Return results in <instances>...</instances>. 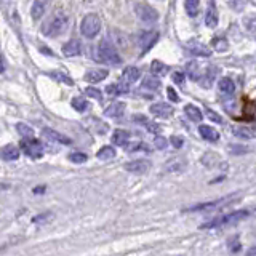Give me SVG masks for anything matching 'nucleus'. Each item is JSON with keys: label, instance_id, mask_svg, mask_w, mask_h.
<instances>
[{"label": "nucleus", "instance_id": "f257e3e1", "mask_svg": "<svg viewBox=\"0 0 256 256\" xmlns=\"http://www.w3.org/2000/svg\"><path fill=\"white\" fill-rule=\"evenodd\" d=\"M67 15L63 11H56L53 16H50L42 26V32L46 37H58L67 29Z\"/></svg>", "mask_w": 256, "mask_h": 256}, {"label": "nucleus", "instance_id": "f03ea898", "mask_svg": "<svg viewBox=\"0 0 256 256\" xmlns=\"http://www.w3.org/2000/svg\"><path fill=\"white\" fill-rule=\"evenodd\" d=\"M248 216V212L247 210H237L234 213H229V214H224V216H219V218H214L208 223L202 224L200 228L202 229H213V228H226V226H232V224H237L238 221L245 219Z\"/></svg>", "mask_w": 256, "mask_h": 256}, {"label": "nucleus", "instance_id": "7ed1b4c3", "mask_svg": "<svg viewBox=\"0 0 256 256\" xmlns=\"http://www.w3.org/2000/svg\"><path fill=\"white\" fill-rule=\"evenodd\" d=\"M98 53H100V60L104 63H109V64H112V66H119V64H122V58L119 55L117 48H115V46L110 43V40H107V39L101 40Z\"/></svg>", "mask_w": 256, "mask_h": 256}, {"label": "nucleus", "instance_id": "20e7f679", "mask_svg": "<svg viewBox=\"0 0 256 256\" xmlns=\"http://www.w3.org/2000/svg\"><path fill=\"white\" fill-rule=\"evenodd\" d=\"M80 31H82L84 36L88 39L96 37L101 31V20L98 18V15L95 13L86 15L82 20V22H80Z\"/></svg>", "mask_w": 256, "mask_h": 256}, {"label": "nucleus", "instance_id": "39448f33", "mask_svg": "<svg viewBox=\"0 0 256 256\" xmlns=\"http://www.w3.org/2000/svg\"><path fill=\"white\" fill-rule=\"evenodd\" d=\"M21 149L22 152H24L26 155L32 157V159H40L43 154V146L42 143L39 141V139H34V138H24L21 141Z\"/></svg>", "mask_w": 256, "mask_h": 256}, {"label": "nucleus", "instance_id": "423d86ee", "mask_svg": "<svg viewBox=\"0 0 256 256\" xmlns=\"http://www.w3.org/2000/svg\"><path fill=\"white\" fill-rule=\"evenodd\" d=\"M135 13L139 20L143 22H146V24H154V22L159 20V13H157V10L152 8L150 5L148 3H138L135 7Z\"/></svg>", "mask_w": 256, "mask_h": 256}, {"label": "nucleus", "instance_id": "0eeeda50", "mask_svg": "<svg viewBox=\"0 0 256 256\" xmlns=\"http://www.w3.org/2000/svg\"><path fill=\"white\" fill-rule=\"evenodd\" d=\"M235 200L234 195H228V197H223V199H218V200H213V202H207V203H200V205H195L192 208H188L186 212H208V210H214L218 207H224L228 205L229 202Z\"/></svg>", "mask_w": 256, "mask_h": 256}, {"label": "nucleus", "instance_id": "6e6552de", "mask_svg": "<svg viewBox=\"0 0 256 256\" xmlns=\"http://www.w3.org/2000/svg\"><path fill=\"white\" fill-rule=\"evenodd\" d=\"M149 168H150V162L149 160H144V159L133 160V162H128V164H125V170L130 171V173H135V174H144V173H148Z\"/></svg>", "mask_w": 256, "mask_h": 256}, {"label": "nucleus", "instance_id": "1a4fd4ad", "mask_svg": "<svg viewBox=\"0 0 256 256\" xmlns=\"http://www.w3.org/2000/svg\"><path fill=\"white\" fill-rule=\"evenodd\" d=\"M150 112L159 119H168V117H171L174 110L170 104H167V103H155L150 106Z\"/></svg>", "mask_w": 256, "mask_h": 256}, {"label": "nucleus", "instance_id": "9d476101", "mask_svg": "<svg viewBox=\"0 0 256 256\" xmlns=\"http://www.w3.org/2000/svg\"><path fill=\"white\" fill-rule=\"evenodd\" d=\"M205 24H207V27H210V29L218 26V8H216L214 0H210V2H208L207 13H205Z\"/></svg>", "mask_w": 256, "mask_h": 256}, {"label": "nucleus", "instance_id": "9b49d317", "mask_svg": "<svg viewBox=\"0 0 256 256\" xmlns=\"http://www.w3.org/2000/svg\"><path fill=\"white\" fill-rule=\"evenodd\" d=\"M159 40V32H144L141 39H139V45L143 48V53H146L148 50H150Z\"/></svg>", "mask_w": 256, "mask_h": 256}, {"label": "nucleus", "instance_id": "f8f14e48", "mask_svg": "<svg viewBox=\"0 0 256 256\" xmlns=\"http://www.w3.org/2000/svg\"><path fill=\"white\" fill-rule=\"evenodd\" d=\"M80 51H82V43H80L79 39H71L63 46L64 56H77V55H80Z\"/></svg>", "mask_w": 256, "mask_h": 256}, {"label": "nucleus", "instance_id": "ddd939ff", "mask_svg": "<svg viewBox=\"0 0 256 256\" xmlns=\"http://www.w3.org/2000/svg\"><path fill=\"white\" fill-rule=\"evenodd\" d=\"M125 112V103H122V101H117V103H112L110 106H107L106 109H104V115L106 117H122Z\"/></svg>", "mask_w": 256, "mask_h": 256}, {"label": "nucleus", "instance_id": "4468645a", "mask_svg": "<svg viewBox=\"0 0 256 256\" xmlns=\"http://www.w3.org/2000/svg\"><path fill=\"white\" fill-rule=\"evenodd\" d=\"M43 136L46 139H50V141H55V143H60V144H71V138H67V136H64L61 135V133H58L55 130H51V128H43Z\"/></svg>", "mask_w": 256, "mask_h": 256}, {"label": "nucleus", "instance_id": "2eb2a0df", "mask_svg": "<svg viewBox=\"0 0 256 256\" xmlns=\"http://www.w3.org/2000/svg\"><path fill=\"white\" fill-rule=\"evenodd\" d=\"M107 69H91V71H88L85 74V80L90 84H98L101 82V80H104L107 77Z\"/></svg>", "mask_w": 256, "mask_h": 256}, {"label": "nucleus", "instance_id": "dca6fc26", "mask_svg": "<svg viewBox=\"0 0 256 256\" xmlns=\"http://www.w3.org/2000/svg\"><path fill=\"white\" fill-rule=\"evenodd\" d=\"M188 51L194 56H210L212 51L207 45L199 43V42H191L188 43Z\"/></svg>", "mask_w": 256, "mask_h": 256}, {"label": "nucleus", "instance_id": "f3484780", "mask_svg": "<svg viewBox=\"0 0 256 256\" xmlns=\"http://www.w3.org/2000/svg\"><path fill=\"white\" fill-rule=\"evenodd\" d=\"M218 67H214V66H212V67H208L205 72H203L202 75H200V79H199V82H200V85L202 86H212V84H213V80H214V77L218 75Z\"/></svg>", "mask_w": 256, "mask_h": 256}, {"label": "nucleus", "instance_id": "a211bd4d", "mask_svg": "<svg viewBox=\"0 0 256 256\" xmlns=\"http://www.w3.org/2000/svg\"><path fill=\"white\" fill-rule=\"evenodd\" d=\"M0 157H2L3 160H8V162L16 160L20 157V149L13 146V144H7L5 148L0 149Z\"/></svg>", "mask_w": 256, "mask_h": 256}, {"label": "nucleus", "instance_id": "6ab92c4d", "mask_svg": "<svg viewBox=\"0 0 256 256\" xmlns=\"http://www.w3.org/2000/svg\"><path fill=\"white\" fill-rule=\"evenodd\" d=\"M139 79V69L138 67H127L124 74H122V82L127 84V85H131V84H135L136 80Z\"/></svg>", "mask_w": 256, "mask_h": 256}, {"label": "nucleus", "instance_id": "aec40b11", "mask_svg": "<svg viewBox=\"0 0 256 256\" xmlns=\"http://www.w3.org/2000/svg\"><path fill=\"white\" fill-rule=\"evenodd\" d=\"M199 131L203 139H207V141H212V143H216L219 139V133L214 130V128L208 127V125H200L199 127Z\"/></svg>", "mask_w": 256, "mask_h": 256}, {"label": "nucleus", "instance_id": "412c9836", "mask_svg": "<svg viewBox=\"0 0 256 256\" xmlns=\"http://www.w3.org/2000/svg\"><path fill=\"white\" fill-rule=\"evenodd\" d=\"M128 141H130V133L125 131V130H115L114 135H112V143L115 146H122L125 148Z\"/></svg>", "mask_w": 256, "mask_h": 256}, {"label": "nucleus", "instance_id": "4be33fe9", "mask_svg": "<svg viewBox=\"0 0 256 256\" xmlns=\"http://www.w3.org/2000/svg\"><path fill=\"white\" fill-rule=\"evenodd\" d=\"M219 91L223 93V95H232V93L235 91V85L232 82V79L229 77H223L219 80Z\"/></svg>", "mask_w": 256, "mask_h": 256}, {"label": "nucleus", "instance_id": "5701e85b", "mask_svg": "<svg viewBox=\"0 0 256 256\" xmlns=\"http://www.w3.org/2000/svg\"><path fill=\"white\" fill-rule=\"evenodd\" d=\"M184 112L186 115L192 120V122H200L203 119V115H202V110L199 107H195L194 104H188V106L184 107Z\"/></svg>", "mask_w": 256, "mask_h": 256}, {"label": "nucleus", "instance_id": "b1692460", "mask_svg": "<svg viewBox=\"0 0 256 256\" xmlns=\"http://www.w3.org/2000/svg\"><path fill=\"white\" fill-rule=\"evenodd\" d=\"M150 72H152L155 77H164V75L168 72V66L162 61L155 60V61H152V64H150Z\"/></svg>", "mask_w": 256, "mask_h": 256}, {"label": "nucleus", "instance_id": "393cba45", "mask_svg": "<svg viewBox=\"0 0 256 256\" xmlns=\"http://www.w3.org/2000/svg\"><path fill=\"white\" fill-rule=\"evenodd\" d=\"M128 88H130V85L124 84L120 80V84H114V85H109L106 91L109 93V95H124V93H128Z\"/></svg>", "mask_w": 256, "mask_h": 256}, {"label": "nucleus", "instance_id": "a878e982", "mask_svg": "<svg viewBox=\"0 0 256 256\" xmlns=\"http://www.w3.org/2000/svg\"><path fill=\"white\" fill-rule=\"evenodd\" d=\"M186 72H188V75L192 79V80H199L200 79V67L199 64H197L195 61H191L186 64Z\"/></svg>", "mask_w": 256, "mask_h": 256}, {"label": "nucleus", "instance_id": "bb28decb", "mask_svg": "<svg viewBox=\"0 0 256 256\" xmlns=\"http://www.w3.org/2000/svg\"><path fill=\"white\" fill-rule=\"evenodd\" d=\"M96 157L100 160H110V159H114L115 157V149L112 146H104V148H101L100 150H98Z\"/></svg>", "mask_w": 256, "mask_h": 256}, {"label": "nucleus", "instance_id": "cd10ccee", "mask_svg": "<svg viewBox=\"0 0 256 256\" xmlns=\"http://www.w3.org/2000/svg\"><path fill=\"white\" fill-rule=\"evenodd\" d=\"M199 5H200V0H184L186 13H188L189 16H197V11H199Z\"/></svg>", "mask_w": 256, "mask_h": 256}, {"label": "nucleus", "instance_id": "c85d7f7f", "mask_svg": "<svg viewBox=\"0 0 256 256\" xmlns=\"http://www.w3.org/2000/svg\"><path fill=\"white\" fill-rule=\"evenodd\" d=\"M141 86L146 90H150V91H157L162 86V84H160V80H157L155 77H148V79L143 80Z\"/></svg>", "mask_w": 256, "mask_h": 256}, {"label": "nucleus", "instance_id": "c756f323", "mask_svg": "<svg viewBox=\"0 0 256 256\" xmlns=\"http://www.w3.org/2000/svg\"><path fill=\"white\" fill-rule=\"evenodd\" d=\"M232 135L237 138H243V139H252L255 138V131H252L250 128H234V130H232Z\"/></svg>", "mask_w": 256, "mask_h": 256}, {"label": "nucleus", "instance_id": "7c9ffc66", "mask_svg": "<svg viewBox=\"0 0 256 256\" xmlns=\"http://www.w3.org/2000/svg\"><path fill=\"white\" fill-rule=\"evenodd\" d=\"M16 130H18V133L22 138H32L34 136V130L26 124H18L16 125Z\"/></svg>", "mask_w": 256, "mask_h": 256}, {"label": "nucleus", "instance_id": "2f4dec72", "mask_svg": "<svg viewBox=\"0 0 256 256\" xmlns=\"http://www.w3.org/2000/svg\"><path fill=\"white\" fill-rule=\"evenodd\" d=\"M72 107L77 110V112H85L86 107H88V103H86L84 98H74V100H72Z\"/></svg>", "mask_w": 256, "mask_h": 256}, {"label": "nucleus", "instance_id": "473e14b6", "mask_svg": "<svg viewBox=\"0 0 256 256\" xmlns=\"http://www.w3.org/2000/svg\"><path fill=\"white\" fill-rule=\"evenodd\" d=\"M69 160H71L72 164H85V162H86V154H84V152H71V154H69Z\"/></svg>", "mask_w": 256, "mask_h": 256}, {"label": "nucleus", "instance_id": "72a5a7b5", "mask_svg": "<svg viewBox=\"0 0 256 256\" xmlns=\"http://www.w3.org/2000/svg\"><path fill=\"white\" fill-rule=\"evenodd\" d=\"M85 95L90 96V98H93V100H98V101L103 100L101 91L98 90V88H93V86H88V88H85Z\"/></svg>", "mask_w": 256, "mask_h": 256}, {"label": "nucleus", "instance_id": "f704fd0d", "mask_svg": "<svg viewBox=\"0 0 256 256\" xmlns=\"http://www.w3.org/2000/svg\"><path fill=\"white\" fill-rule=\"evenodd\" d=\"M243 22H245L247 31H250V32L256 31V16H247V18L243 20Z\"/></svg>", "mask_w": 256, "mask_h": 256}, {"label": "nucleus", "instance_id": "c9c22d12", "mask_svg": "<svg viewBox=\"0 0 256 256\" xmlns=\"http://www.w3.org/2000/svg\"><path fill=\"white\" fill-rule=\"evenodd\" d=\"M228 150H229V152H232V154H235V155H242V154H247L248 148L238 146V144H231V146L228 148Z\"/></svg>", "mask_w": 256, "mask_h": 256}, {"label": "nucleus", "instance_id": "e433bc0d", "mask_svg": "<svg viewBox=\"0 0 256 256\" xmlns=\"http://www.w3.org/2000/svg\"><path fill=\"white\" fill-rule=\"evenodd\" d=\"M50 75H51V77L58 79V80H61V82H64V84H67V85H72V84H74L72 79H69V75L63 74V72H51Z\"/></svg>", "mask_w": 256, "mask_h": 256}, {"label": "nucleus", "instance_id": "4c0bfd02", "mask_svg": "<svg viewBox=\"0 0 256 256\" xmlns=\"http://www.w3.org/2000/svg\"><path fill=\"white\" fill-rule=\"evenodd\" d=\"M154 144H155V148L157 149H165L167 146H168V141L164 138V136H157L155 139H154Z\"/></svg>", "mask_w": 256, "mask_h": 256}, {"label": "nucleus", "instance_id": "58836bf2", "mask_svg": "<svg viewBox=\"0 0 256 256\" xmlns=\"http://www.w3.org/2000/svg\"><path fill=\"white\" fill-rule=\"evenodd\" d=\"M167 95H168V98H170V101H173V103H178L179 101L176 91H174L171 86H168V88H167Z\"/></svg>", "mask_w": 256, "mask_h": 256}, {"label": "nucleus", "instance_id": "ea45409f", "mask_svg": "<svg viewBox=\"0 0 256 256\" xmlns=\"http://www.w3.org/2000/svg\"><path fill=\"white\" fill-rule=\"evenodd\" d=\"M170 141H171V144L176 149H179V148H183V144H184V141H183V138H179V136H171L170 138Z\"/></svg>", "mask_w": 256, "mask_h": 256}, {"label": "nucleus", "instance_id": "a19ab883", "mask_svg": "<svg viewBox=\"0 0 256 256\" xmlns=\"http://www.w3.org/2000/svg\"><path fill=\"white\" fill-rule=\"evenodd\" d=\"M173 80L179 85L184 84V74L183 72H173Z\"/></svg>", "mask_w": 256, "mask_h": 256}, {"label": "nucleus", "instance_id": "79ce46f5", "mask_svg": "<svg viewBox=\"0 0 256 256\" xmlns=\"http://www.w3.org/2000/svg\"><path fill=\"white\" fill-rule=\"evenodd\" d=\"M214 46H216L218 50H226V48H228V43H226V40L216 39V40H214Z\"/></svg>", "mask_w": 256, "mask_h": 256}, {"label": "nucleus", "instance_id": "37998d69", "mask_svg": "<svg viewBox=\"0 0 256 256\" xmlns=\"http://www.w3.org/2000/svg\"><path fill=\"white\" fill-rule=\"evenodd\" d=\"M208 115H210V119H212V120L218 122V124H221V122H223V119L218 117V114H216V112H213V110H208Z\"/></svg>", "mask_w": 256, "mask_h": 256}, {"label": "nucleus", "instance_id": "c03bdc74", "mask_svg": "<svg viewBox=\"0 0 256 256\" xmlns=\"http://www.w3.org/2000/svg\"><path fill=\"white\" fill-rule=\"evenodd\" d=\"M39 2H40V3H42V5H45V7H46V8H48V5L51 3V0H39Z\"/></svg>", "mask_w": 256, "mask_h": 256}, {"label": "nucleus", "instance_id": "a18cd8bd", "mask_svg": "<svg viewBox=\"0 0 256 256\" xmlns=\"http://www.w3.org/2000/svg\"><path fill=\"white\" fill-rule=\"evenodd\" d=\"M43 191H45L43 186H42V188H36V189H34V192H36V194H42Z\"/></svg>", "mask_w": 256, "mask_h": 256}, {"label": "nucleus", "instance_id": "49530a36", "mask_svg": "<svg viewBox=\"0 0 256 256\" xmlns=\"http://www.w3.org/2000/svg\"><path fill=\"white\" fill-rule=\"evenodd\" d=\"M0 72H3V66H2V61H0Z\"/></svg>", "mask_w": 256, "mask_h": 256}]
</instances>
